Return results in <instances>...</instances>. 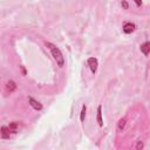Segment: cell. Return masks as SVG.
<instances>
[{"instance_id": "4fadbf2b", "label": "cell", "mask_w": 150, "mask_h": 150, "mask_svg": "<svg viewBox=\"0 0 150 150\" xmlns=\"http://www.w3.org/2000/svg\"><path fill=\"white\" fill-rule=\"evenodd\" d=\"M122 6H123V7H124V8H125V9H127V8H128V4H127V2H125V1H123V2H122Z\"/></svg>"}, {"instance_id": "7c38bea8", "label": "cell", "mask_w": 150, "mask_h": 150, "mask_svg": "<svg viewBox=\"0 0 150 150\" xmlns=\"http://www.w3.org/2000/svg\"><path fill=\"white\" fill-rule=\"evenodd\" d=\"M142 146H143V143H142V142H138L137 145H136V149H141Z\"/></svg>"}, {"instance_id": "8fae6325", "label": "cell", "mask_w": 150, "mask_h": 150, "mask_svg": "<svg viewBox=\"0 0 150 150\" xmlns=\"http://www.w3.org/2000/svg\"><path fill=\"white\" fill-rule=\"evenodd\" d=\"M86 105H83L82 107V110H81V116H80V120H81V122H83L84 121V116H86Z\"/></svg>"}, {"instance_id": "3957f363", "label": "cell", "mask_w": 150, "mask_h": 150, "mask_svg": "<svg viewBox=\"0 0 150 150\" xmlns=\"http://www.w3.org/2000/svg\"><path fill=\"white\" fill-rule=\"evenodd\" d=\"M28 101H29V104L35 109V110H41L42 109V105H41V103L40 102H38L36 100H34L33 97H28Z\"/></svg>"}, {"instance_id": "5bb4252c", "label": "cell", "mask_w": 150, "mask_h": 150, "mask_svg": "<svg viewBox=\"0 0 150 150\" xmlns=\"http://www.w3.org/2000/svg\"><path fill=\"white\" fill-rule=\"evenodd\" d=\"M135 2L137 4V6H141V5H142V1H141V0H135Z\"/></svg>"}, {"instance_id": "9c48e42d", "label": "cell", "mask_w": 150, "mask_h": 150, "mask_svg": "<svg viewBox=\"0 0 150 150\" xmlns=\"http://www.w3.org/2000/svg\"><path fill=\"white\" fill-rule=\"evenodd\" d=\"M9 130L12 131V132H16V129H18V123L16 122H13V123H11L9 124Z\"/></svg>"}, {"instance_id": "52a82bcc", "label": "cell", "mask_w": 150, "mask_h": 150, "mask_svg": "<svg viewBox=\"0 0 150 150\" xmlns=\"http://www.w3.org/2000/svg\"><path fill=\"white\" fill-rule=\"evenodd\" d=\"M9 131H11V130H9L8 127H2V128H1V137L5 138V139H6V138H9Z\"/></svg>"}, {"instance_id": "8992f818", "label": "cell", "mask_w": 150, "mask_h": 150, "mask_svg": "<svg viewBox=\"0 0 150 150\" xmlns=\"http://www.w3.org/2000/svg\"><path fill=\"white\" fill-rule=\"evenodd\" d=\"M97 123L100 127L103 125V120H102V107L98 105L97 107Z\"/></svg>"}, {"instance_id": "277c9868", "label": "cell", "mask_w": 150, "mask_h": 150, "mask_svg": "<svg viewBox=\"0 0 150 150\" xmlns=\"http://www.w3.org/2000/svg\"><path fill=\"white\" fill-rule=\"evenodd\" d=\"M134 30H135V25L131 23V22H127V23L123 26V32H124L125 34H130V33L134 32Z\"/></svg>"}, {"instance_id": "5b68a950", "label": "cell", "mask_w": 150, "mask_h": 150, "mask_svg": "<svg viewBox=\"0 0 150 150\" xmlns=\"http://www.w3.org/2000/svg\"><path fill=\"white\" fill-rule=\"evenodd\" d=\"M149 50H150V43H149V41H146V42H144L143 45H141V52H142L145 56L149 55Z\"/></svg>"}, {"instance_id": "ba28073f", "label": "cell", "mask_w": 150, "mask_h": 150, "mask_svg": "<svg viewBox=\"0 0 150 150\" xmlns=\"http://www.w3.org/2000/svg\"><path fill=\"white\" fill-rule=\"evenodd\" d=\"M15 88H16V84L14 83V81H9V82L7 83V89L9 90V93H11V91H13Z\"/></svg>"}, {"instance_id": "7a4b0ae2", "label": "cell", "mask_w": 150, "mask_h": 150, "mask_svg": "<svg viewBox=\"0 0 150 150\" xmlns=\"http://www.w3.org/2000/svg\"><path fill=\"white\" fill-rule=\"evenodd\" d=\"M88 66H89L91 73L95 74L96 70H97V66H98V61H97V59H96V57H89V59H88Z\"/></svg>"}, {"instance_id": "30bf717a", "label": "cell", "mask_w": 150, "mask_h": 150, "mask_svg": "<svg viewBox=\"0 0 150 150\" xmlns=\"http://www.w3.org/2000/svg\"><path fill=\"white\" fill-rule=\"evenodd\" d=\"M124 125H125V120H124V118L120 120V122H118V125H117V129H118V131H121V130L124 128Z\"/></svg>"}, {"instance_id": "6da1fadb", "label": "cell", "mask_w": 150, "mask_h": 150, "mask_svg": "<svg viewBox=\"0 0 150 150\" xmlns=\"http://www.w3.org/2000/svg\"><path fill=\"white\" fill-rule=\"evenodd\" d=\"M46 46L49 48V50H50V53H52V56H53V59L56 61V63L59 64V67H62V66L64 64V57H63V54L61 53L60 48L56 47V46H55L54 43H52V42H46Z\"/></svg>"}]
</instances>
